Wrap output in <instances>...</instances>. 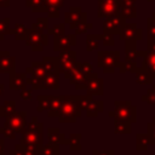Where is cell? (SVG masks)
<instances>
[{"mask_svg":"<svg viewBox=\"0 0 155 155\" xmlns=\"http://www.w3.org/2000/svg\"><path fill=\"white\" fill-rule=\"evenodd\" d=\"M58 61H59V73L64 75L68 71H70L71 69H74L75 65L78 64V62H76V52L71 51L70 48L61 51V53L58 56Z\"/></svg>","mask_w":155,"mask_h":155,"instance_id":"obj_7","label":"cell"},{"mask_svg":"<svg viewBox=\"0 0 155 155\" xmlns=\"http://www.w3.org/2000/svg\"><path fill=\"white\" fill-rule=\"evenodd\" d=\"M81 133H71L69 137H68V145H69V149L70 150H75V151H79L81 150Z\"/></svg>","mask_w":155,"mask_h":155,"instance_id":"obj_32","label":"cell"},{"mask_svg":"<svg viewBox=\"0 0 155 155\" xmlns=\"http://www.w3.org/2000/svg\"><path fill=\"white\" fill-rule=\"evenodd\" d=\"M64 78L68 79L70 81L71 85H74V87L76 90H86V85H87V80L88 76H86L85 74L81 73L79 65L76 64L74 69H71L70 71H68L67 74H64Z\"/></svg>","mask_w":155,"mask_h":155,"instance_id":"obj_9","label":"cell"},{"mask_svg":"<svg viewBox=\"0 0 155 155\" xmlns=\"http://www.w3.org/2000/svg\"><path fill=\"white\" fill-rule=\"evenodd\" d=\"M6 126L11 127L17 134H22L27 130V113L25 111H15L13 114L5 117Z\"/></svg>","mask_w":155,"mask_h":155,"instance_id":"obj_5","label":"cell"},{"mask_svg":"<svg viewBox=\"0 0 155 155\" xmlns=\"http://www.w3.org/2000/svg\"><path fill=\"white\" fill-rule=\"evenodd\" d=\"M86 91L88 96H103L104 93V81L103 79L96 76H88L87 85H86Z\"/></svg>","mask_w":155,"mask_h":155,"instance_id":"obj_16","label":"cell"},{"mask_svg":"<svg viewBox=\"0 0 155 155\" xmlns=\"http://www.w3.org/2000/svg\"><path fill=\"white\" fill-rule=\"evenodd\" d=\"M92 154L93 155H115V151L113 149H110V150H97V149H94L92 151Z\"/></svg>","mask_w":155,"mask_h":155,"instance_id":"obj_50","label":"cell"},{"mask_svg":"<svg viewBox=\"0 0 155 155\" xmlns=\"http://www.w3.org/2000/svg\"><path fill=\"white\" fill-rule=\"evenodd\" d=\"M149 1H151V0H149Z\"/></svg>","mask_w":155,"mask_h":155,"instance_id":"obj_56","label":"cell"},{"mask_svg":"<svg viewBox=\"0 0 155 155\" xmlns=\"http://www.w3.org/2000/svg\"><path fill=\"white\" fill-rule=\"evenodd\" d=\"M33 29H35V30H39V31H44L45 29H47L48 28V23H47V18H38V21L33 24V27H31Z\"/></svg>","mask_w":155,"mask_h":155,"instance_id":"obj_41","label":"cell"},{"mask_svg":"<svg viewBox=\"0 0 155 155\" xmlns=\"http://www.w3.org/2000/svg\"><path fill=\"white\" fill-rule=\"evenodd\" d=\"M16 69V58L8 51H0V74H11Z\"/></svg>","mask_w":155,"mask_h":155,"instance_id":"obj_14","label":"cell"},{"mask_svg":"<svg viewBox=\"0 0 155 155\" xmlns=\"http://www.w3.org/2000/svg\"><path fill=\"white\" fill-rule=\"evenodd\" d=\"M120 0H98V17H110L119 12Z\"/></svg>","mask_w":155,"mask_h":155,"instance_id":"obj_10","label":"cell"},{"mask_svg":"<svg viewBox=\"0 0 155 155\" xmlns=\"http://www.w3.org/2000/svg\"><path fill=\"white\" fill-rule=\"evenodd\" d=\"M92 28V24L87 23L86 21L85 22H81L76 28H75V34H82V33H86L88 29Z\"/></svg>","mask_w":155,"mask_h":155,"instance_id":"obj_46","label":"cell"},{"mask_svg":"<svg viewBox=\"0 0 155 155\" xmlns=\"http://www.w3.org/2000/svg\"><path fill=\"white\" fill-rule=\"evenodd\" d=\"M86 111V116L88 117H97L98 114L101 111L104 110V102L103 101H97V99H92V97L88 99L85 109Z\"/></svg>","mask_w":155,"mask_h":155,"instance_id":"obj_18","label":"cell"},{"mask_svg":"<svg viewBox=\"0 0 155 155\" xmlns=\"http://www.w3.org/2000/svg\"><path fill=\"white\" fill-rule=\"evenodd\" d=\"M117 68H119V71H120L121 74H124V73H134V74H136V73L139 70L137 63H136V62H132V61L120 62L119 65H117Z\"/></svg>","mask_w":155,"mask_h":155,"instance_id":"obj_30","label":"cell"},{"mask_svg":"<svg viewBox=\"0 0 155 155\" xmlns=\"http://www.w3.org/2000/svg\"><path fill=\"white\" fill-rule=\"evenodd\" d=\"M120 39L125 40V41H128V40L137 41V40L142 39V30L134 23H131V24L125 23L124 28L120 31Z\"/></svg>","mask_w":155,"mask_h":155,"instance_id":"obj_15","label":"cell"},{"mask_svg":"<svg viewBox=\"0 0 155 155\" xmlns=\"http://www.w3.org/2000/svg\"><path fill=\"white\" fill-rule=\"evenodd\" d=\"M120 53L119 51H99L97 56L98 67L102 68L103 73L110 74L115 71V68L120 63Z\"/></svg>","mask_w":155,"mask_h":155,"instance_id":"obj_3","label":"cell"},{"mask_svg":"<svg viewBox=\"0 0 155 155\" xmlns=\"http://www.w3.org/2000/svg\"><path fill=\"white\" fill-rule=\"evenodd\" d=\"M8 155H24V151H23V145L19 143L15 147V149H11L8 151Z\"/></svg>","mask_w":155,"mask_h":155,"instance_id":"obj_48","label":"cell"},{"mask_svg":"<svg viewBox=\"0 0 155 155\" xmlns=\"http://www.w3.org/2000/svg\"><path fill=\"white\" fill-rule=\"evenodd\" d=\"M150 145V138L148 133H138L136 137V149L138 151H145Z\"/></svg>","mask_w":155,"mask_h":155,"instance_id":"obj_29","label":"cell"},{"mask_svg":"<svg viewBox=\"0 0 155 155\" xmlns=\"http://www.w3.org/2000/svg\"><path fill=\"white\" fill-rule=\"evenodd\" d=\"M80 70L82 74H85L86 76H92V78H96L98 76L96 73H93V65L90 63V62H82V63H78Z\"/></svg>","mask_w":155,"mask_h":155,"instance_id":"obj_36","label":"cell"},{"mask_svg":"<svg viewBox=\"0 0 155 155\" xmlns=\"http://www.w3.org/2000/svg\"><path fill=\"white\" fill-rule=\"evenodd\" d=\"M10 18L0 19V40H4L5 35L10 34Z\"/></svg>","mask_w":155,"mask_h":155,"instance_id":"obj_39","label":"cell"},{"mask_svg":"<svg viewBox=\"0 0 155 155\" xmlns=\"http://www.w3.org/2000/svg\"><path fill=\"white\" fill-rule=\"evenodd\" d=\"M124 25H125V18L120 15V12H117V13L105 18V21L103 23V33L120 34Z\"/></svg>","mask_w":155,"mask_h":155,"instance_id":"obj_8","label":"cell"},{"mask_svg":"<svg viewBox=\"0 0 155 155\" xmlns=\"http://www.w3.org/2000/svg\"><path fill=\"white\" fill-rule=\"evenodd\" d=\"M48 34L54 35V36L63 35V34H64V24H63V23H61V24H57V25H54L53 28L48 29Z\"/></svg>","mask_w":155,"mask_h":155,"instance_id":"obj_44","label":"cell"},{"mask_svg":"<svg viewBox=\"0 0 155 155\" xmlns=\"http://www.w3.org/2000/svg\"><path fill=\"white\" fill-rule=\"evenodd\" d=\"M92 155H93V154H92Z\"/></svg>","mask_w":155,"mask_h":155,"instance_id":"obj_57","label":"cell"},{"mask_svg":"<svg viewBox=\"0 0 155 155\" xmlns=\"http://www.w3.org/2000/svg\"><path fill=\"white\" fill-rule=\"evenodd\" d=\"M23 151H24V155H40L38 151V148H35V147H24L23 145Z\"/></svg>","mask_w":155,"mask_h":155,"instance_id":"obj_49","label":"cell"},{"mask_svg":"<svg viewBox=\"0 0 155 155\" xmlns=\"http://www.w3.org/2000/svg\"><path fill=\"white\" fill-rule=\"evenodd\" d=\"M64 102V96H51V103H50V109H48V117H57L59 114V110L63 105Z\"/></svg>","mask_w":155,"mask_h":155,"instance_id":"obj_23","label":"cell"},{"mask_svg":"<svg viewBox=\"0 0 155 155\" xmlns=\"http://www.w3.org/2000/svg\"><path fill=\"white\" fill-rule=\"evenodd\" d=\"M0 155H4V138L0 137Z\"/></svg>","mask_w":155,"mask_h":155,"instance_id":"obj_52","label":"cell"},{"mask_svg":"<svg viewBox=\"0 0 155 155\" xmlns=\"http://www.w3.org/2000/svg\"><path fill=\"white\" fill-rule=\"evenodd\" d=\"M0 117H4V113H2V107H0Z\"/></svg>","mask_w":155,"mask_h":155,"instance_id":"obj_55","label":"cell"},{"mask_svg":"<svg viewBox=\"0 0 155 155\" xmlns=\"http://www.w3.org/2000/svg\"><path fill=\"white\" fill-rule=\"evenodd\" d=\"M82 114V109L80 105V94H65L63 105L58 114L59 122H75L78 117Z\"/></svg>","mask_w":155,"mask_h":155,"instance_id":"obj_1","label":"cell"},{"mask_svg":"<svg viewBox=\"0 0 155 155\" xmlns=\"http://www.w3.org/2000/svg\"><path fill=\"white\" fill-rule=\"evenodd\" d=\"M147 133L150 138V144L155 145V117H153L151 122H148L147 125Z\"/></svg>","mask_w":155,"mask_h":155,"instance_id":"obj_40","label":"cell"},{"mask_svg":"<svg viewBox=\"0 0 155 155\" xmlns=\"http://www.w3.org/2000/svg\"><path fill=\"white\" fill-rule=\"evenodd\" d=\"M42 127H44V125L41 122H39L36 116H34L31 119V121L27 125V130H33V131H42Z\"/></svg>","mask_w":155,"mask_h":155,"instance_id":"obj_42","label":"cell"},{"mask_svg":"<svg viewBox=\"0 0 155 155\" xmlns=\"http://www.w3.org/2000/svg\"><path fill=\"white\" fill-rule=\"evenodd\" d=\"M47 5V13L50 17L57 18L59 16V7L63 5L64 0H45Z\"/></svg>","mask_w":155,"mask_h":155,"instance_id":"obj_27","label":"cell"},{"mask_svg":"<svg viewBox=\"0 0 155 155\" xmlns=\"http://www.w3.org/2000/svg\"><path fill=\"white\" fill-rule=\"evenodd\" d=\"M147 51L155 52V40H148V50Z\"/></svg>","mask_w":155,"mask_h":155,"instance_id":"obj_51","label":"cell"},{"mask_svg":"<svg viewBox=\"0 0 155 155\" xmlns=\"http://www.w3.org/2000/svg\"><path fill=\"white\" fill-rule=\"evenodd\" d=\"M132 132V124L121 120H114V133L115 134H128Z\"/></svg>","mask_w":155,"mask_h":155,"instance_id":"obj_26","label":"cell"},{"mask_svg":"<svg viewBox=\"0 0 155 155\" xmlns=\"http://www.w3.org/2000/svg\"><path fill=\"white\" fill-rule=\"evenodd\" d=\"M144 51H138L136 47V41L133 40H128L126 41L125 45V61H132L136 62L138 59V57H143Z\"/></svg>","mask_w":155,"mask_h":155,"instance_id":"obj_19","label":"cell"},{"mask_svg":"<svg viewBox=\"0 0 155 155\" xmlns=\"http://www.w3.org/2000/svg\"><path fill=\"white\" fill-rule=\"evenodd\" d=\"M76 45V34H70V35H59L54 36V45L53 50L57 52L69 50L71 46Z\"/></svg>","mask_w":155,"mask_h":155,"instance_id":"obj_12","label":"cell"},{"mask_svg":"<svg viewBox=\"0 0 155 155\" xmlns=\"http://www.w3.org/2000/svg\"><path fill=\"white\" fill-rule=\"evenodd\" d=\"M27 73H11L10 79H8V88L11 91H22L27 88Z\"/></svg>","mask_w":155,"mask_h":155,"instance_id":"obj_13","label":"cell"},{"mask_svg":"<svg viewBox=\"0 0 155 155\" xmlns=\"http://www.w3.org/2000/svg\"><path fill=\"white\" fill-rule=\"evenodd\" d=\"M102 42H103L104 46H114L115 41H114V38H113V34L103 33L102 34Z\"/></svg>","mask_w":155,"mask_h":155,"instance_id":"obj_45","label":"cell"},{"mask_svg":"<svg viewBox=\"0 0 155 155\" xmlns=\"http://www.w3.org/2000/svg\"><path fill=\"white\" fill-rule=\"evenodd\" d=\"M28 31L29 30L23 24H21V23L16 24L15 28L11 30V33L15 35V39L16 40H25L27 36H28Z\"/></svg>","mask_w":155,"mask_h":155,"instance_id":"obj_34","label":"cell"},{"mask_svg":"<svg viewBox=\"0 0 155 155\" xmlns=\"http://www.w3.org/2000/svg\"><path fill=\"white\" fill-rule=\"evenodd\" d=\"M142 68L145 69L148 73H150V74L155 78V52L144 51L143 62H142Z\"/></svg>","mask_w":155,"mask_h":155,"instance_id":"obj_22","label":"cell"},{"mask_svg":"<svg viewBox=\"0 0 155 155\" xmlns=\"http://www.w3.org/2000/svg\"><path fill=\"white\" fill-rule=\"evenodd\" d=\"M59 74L61 73H47L40 90H58L59 88Z\"/></svg>","mask_w":155,"mask_h":155,"instance_id":"obj_20","label":"cell"},{"mask_svg":"<svg viewBox=\"0 0 155 155\" xmlns=\"http://www.w3.org/2000/svg\"><path fill=\"white\" fill-rule=\"evenodd\" d=\"M16 134L17 133L11 127H8L6 125H4L2 127H0V137H2L4 139H15L16 138Z\"/></svg>","mask_w":155,"mask_h":155,"instance_id":"obj_38","label":"cell"},{"mask_svg":"<svg viewBox=\"0 0 155 155\" xmlns=\"http://www.w3.org/2000/svg\"><path fill=\"white\" fill-rule=\"evenodd\" d=\"M99 40H102V35H94V34H88L86 39V50L88 52L94 51L98 48Z\"/></svg>","mask_w":155,"mask_h":155,"instance_id":"obj_33","label":"cell"},{"mask_svg":"<svg viewBox=\"0 0 155 155\" xmlns=\"http://www.w3.org/2000/svg\"><path fill=\"white\" fill-rule=\"evenodd\" d=\"M40 155H59V144L48 142L47 144H41L38 147Z\"/></svg>","mask_w":155,"mask_h":155,"instance_id":"obj_25","label":"cell"},{"mask_svg":"<svg viewBox=\"0 0 155 155\" xmlns=\"http://www.w3.org/2000/svg\"><path fill=\"white\" fill-rule=\"evenodd\" d=\"M47 139L48 142L57 143L59 145H68V138L64 133H61L58 127H50L47 128Z\"/></svg>","mask_w":155,"mask_h":155,"instance_id":"obj_21","label":"cell"},{"mask_svg":"<svg viewBox=\"0 0 155 155\" xmlns=\"http://www.w3.org/2000/svg\"><path fill=\"white\" fill-rule=\"evenodd\" d=\"M21 144L24 147H35L42 144V131H33V130H25L22 133Z\"/></svg>","mask_w":155,"mask_h":155,"instance_id":"obj_11","label":"cell"},{"mask_svg":"<svg viewBox=\"0 0 155 155\" xmlns=\"http://www.w3.org/2000/svg\"><path fill=\"white\" fill-rule=\"evenodd\" d=\"M142 101L145 102L147 104L155 105V82H154L153 86H151L150 88H148V91L142 96Z\"/></svg>","mask_w":155,"mask_h":155,"instance_id":"obj_35","label":"cell"},{"mask_svg":"<svg viewBox=\"0 0 155 155\" xmlns=\"http://www.w3.org/2000/svg\"><path fill=\"white\" fill-rule=\"evenodd\" d=\"M8 2H10V0H0V6L7 7L8 6Z\"/></svg>","mask_w":155,"mask_h":155,"instance_id":"obj_53","label":"cell"},{"mask_svg":"<svg viewBox=\"0 0 155 155\" xmlns=\"http://www.w3.org/2000/svg\"><path fill=\"white\" fill-rule=\"evenodd\" d=\"M21 98L23 101H30L33 98V88H24L21 91Z\"/></svg>","mask_w":155,"mask_h":155,"instance_id":"obj_47","label":"cell"},{"mask_svg":"<svg viewBox=\"0 0 155 155\" xmlns=\"http://www.w3.org/2000/svg\"><path fill=\"white\" fill-rule=\"evenodd\" d=\"M50 103H51V94H39L38 96V113H42L45 110L50 109Z\"/></svg>","mask_w":155,"mask_h":155,"instance_id":"obj_31","label":"cell"},{"mask_svg":"<svg viewBox=\"0 0 155 155\" xmlns=\"http://www.w3.org/2000/svg\"><path fill=\"white\" fill-rule=\"evenodd\" d=\"M65 23H68L70 25V28L75 29L81 22H85L86 21V13H82L81 10L79 7H75V8H70V11L68 13H65Z\"/></svg>","mask_w":155,"mask_h":155,"instance_id":"obj_17","label":"cell"},{"mask_svg":"<svg viewBox=\"0 0 155 155\" xmlns=\"http://www.w3.org/2000/svg\"><path fill=\"white\" fill-rule=\"evenodd\" d=\"M4 90H5V86H4V84L0 82V96L4 93Z\"/></svg>","mask_w":155,"mask_h":155,"instance_id":"obj_54","label":"cell"},{"mask_svg":"<svg viewBox=\"0 0 155 155\" xmlns=\"http://www.w3.org/2000/svg\"><path fill=\"white\" fill-rule=\"evenodd\" d=\"M148 40H155V21L153 17L148 19Z\"/></svg>","mask_w":155,"mask_h":155,"instance_id":"obj_43","label":"cell"},{"mask_svg":"<svg viewBox=\"0 0 155 155\" xmlns=\"http://www.w3.org/2000/svg\"><path fill=\"white\" fill-rule=\"evenodd\" d=\"M113 120H121L134 124L137 121V108L130 101H115L114 109L108 113Z\"/></svg>","mask_w":155,"mask_h":155,"instance_id":"obj_2","label":"cell"},{"mask_svg":"<svg viewBox=\"0 0 155 155\" xmlns=\"http://www.w3.org/2000/svg\"><path fill=\"white\" fill-rule=\"evenodd\" d=\"M154 80L155 78L143 68H139V70L136 73V82L138 85H153Z\"/></svg>","mask_w":155,"mask_h":155,"instance_id":"obj_24","label":"cell"},{"mask_svg":"<svg viewBox=\"0 0 155 155\" xmlns=\"http://www.w3.org/2000/svg\"><path fill=\"white\" fill-rule=\"evenodd\" d=\"M2 107V113H4V117L13 114L16 111V102L15 101H5Z\"/></svg>","mask_w":155,"mask_h":155,"instance_id":"obj_37","label":"cell"},{"mask_svg":"<svg viewBox=\"0 0 155 155\" xmlns=\"http://www.w3.org/2000/svg\"><path fill=\"white\" fill-rule=\"evenodd\" d=\"M25 44L28 46H30L33 51H41L42 47L48 44L47 34H44V31H39V30H35V29L31 28L28 31Z\"/></svg>","mask_w":155,"mask_h":155,"instance_id":"obj_6","label":"cell"},{"mask_svg":"<svg viewBox=\"0 0 155 155\" xmlns=\"http://www.w3.org/2000/svg\"><path fill=\"white\" fill-rule=\"evenodd\" d=\"M27 74H30V76L27 79V84L31 86L33 90H40V85L42 84L47 70L42 62H34L30 67L25 70Z\"/></svg>","mask_w":155,"mask_h":155,"instance_id":"obj_4","label":"cell"},{"mask_svg":"<svg viewBox=\"0 0 155 155\" xmlns=\"http://www.w3.org/2000/svg\"><path fill=\"white\" fill-rule=\"evenodd\" d=\"M42 63L47 70V73H59V61L58 57H44Z\"/></svg>","mask_w":155,"mask_h":155,"instance_id":"obj_28","label":"cell"}]
</instances>
